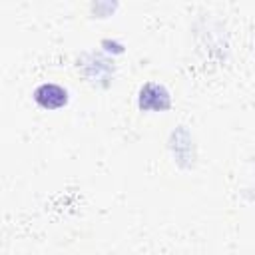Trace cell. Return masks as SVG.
Returning <instances> with one entry per match:
<instances>
[{
	"label": "cell",
	"mask_w": 255,
	"mask_h": 255,
	"mask_svg": "<svg viewBox=\"0 0 255 255\" xmlns=\"http://www.w3.org/2000/svg\"><path fill=\"white\" fill-rule=\"evenodd\" d=\"M34 98L42 108L54 110V108H60V106L66 104V90H62L56 84H44L36 90Z\"/></svg>",
	"instance_id": "6da1fadb"
}]
</instances>
